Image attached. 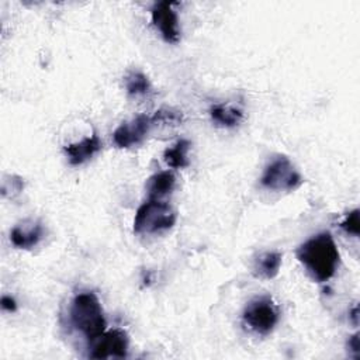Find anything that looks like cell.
Returning a JSON list of instances; mask_svg holds the SVG:
<instances>
[{
  "mask_svg": "<svg viewBox=\"0 0 360 360\" xmlns=\"http://www.w3.org/2000/svg\"><path fill=\"white\" fill-rule=\"evenodd\" d=\"M174 4L173 1H158L150 10L153 25L159 30L163 39L170 44H176L180 39L179 18L173 8Z\"/></svg>",
  "mask_w": 360,
  "mask_h": 360,
  "instance_id": "52a82bcc",
  "label": "cell"
},
{
  "mask_svg": "<svg viewBox=\"0 0 360 360\" xmlns=\"http://www.w3.org/2000/svg\"><path fill=\"white\" fill-rule=\"evenodd\" d=\"M176 186V177L172 172L165 170L155 173L146 181V191L150 200H160L170 194Z\"/></svg>",
  "mask_w": 360,
  "mask_h": 360,
  "instance_id": "8fae6325",
  "label": "cell"
},
{
  "mask_svg": "<svg viewBox=\"0 0 360 360\" xmlns=\"http://www.w3.org/2000/svg\"><path fill=\"white\" fill-rule=\"evenodd\" d=\"M359 309H357V307H354L353 308V311H352V318H353V322L357 325V318H359Z\"/></svg>",
  "mask_w": 360,
  "mask_h": 360,
  "instance_id": "44dd1931",
  "label": "cell"
},
{
  "mask_svg": "<svg viewBox=\"0 0 360 360\" xmlns=\"http://www.w3.org/2000/svg\"><path fill=\"white\" fill-rule=\"evenodd\" d=\"M125 89L129 96H145L150 90V82L142 72H131L125 77Z\"/></svg>",
  "mask_w": 360,
  "mask_h": 360,
  "instance_id": "9a60e30c",
  "label": "cell"
},
{
  "mask_svg": "<svg viewBox=\"0 0 360 360\" xmlns=\"http://www.w3.org/2000/svg\"><path fill=\"white\" fill-rule=\"evenodd\" d=\"M44 238V226L37 219H25L10 232L11 243L18 249H32Z\"/></svg>",
  "mask_w": 360,
  "mask_h": 360,
  "instance_id": "9c48e42d",
  "label": "cell"
},
{
  "mask_svg": "<svg viewBox=\"0 0 360 360\" xmlns=\"http://www.w3.org/2000/svg\"><path fill=\"white\" fill-rule=\"evenodd\" d=\"M281 266V255L278 252H264L255 259L253 274L259 278L271 280L274 278Z\"/></svg>",
  "mask_w": 360,
  "mask_h": 360,
  "instance_id": "7c38bea8",
  "label": "cell"
},
{
  "mask_svg": "<svg viewBox=\"0 0 360 360\" xmlns=\"http://www.w3.org/2000/svg\"><path fill=\"white\" fill-rule=\"evenodd\" d=\"M297 257L318 283H325L335 276L340 259L335 239L329 232H321L307 239L297 249Z\"/></svg>",
  "mask_w": 360,
  "mask_h": 360,
  "instance_id": "6da1fadb",
  "label": "cell"
},
{
  "mask_svg": "<svg viewBox=\"0 0 360 360\" xmlns=\"http://www.w3.org/2000/svg\"><path fill=\"white\" fill-rule=\"evenodd\" d=\"M69 318L72 326L90 342L105 332L107 321L103 307L98 297L91 291L79 292L73 297Z\"/></svg>",
  "mask_w": 360,
  "mask_h": 360,
  "instance_id": "7a4b0ae2",
  "label": "cell"
},
{
  "mask_svg": "<svg viewBox=\"0 0 360 360\" xmlns=\"http://www.w3.org/2000/svg\"><path fill=\"white\" fill-rule=\"evenodd\" d=\"M100 149H101V141L97 134L86 136L82 141L69 143L63 148V150L69 159V163L73 166L84 163L86 160L93 158Z\"/></svg>",
  "mask_w": 360,
  "mask_h": 360,
  "instance_id": "30bf717a",
  "label": "cell"
},
{
  "mask_svg": "<svg viewBox=\"0 0 360 360\" xmlns=\"http://www.w3.org/2000/svg\"><path fill=\"white\" fill-rule=\"evenodd\" d=\"M22 188H24V181L21 180V177H18V176H8V177H4V180H3L1 194L4 197L8 195V193H10V195L18 194Z\"/></svg>",
  "mask_w": 360,
  "mask_h": 360,
  "instance_id": "e0dca14e",
  "label": "cell"
},
{
  "mask_svg": "<svg viewBox=\"0 0 360 360\" xmlns=\"http://www.w3.org/2000/svg\"><path fill=\"white\" fill-rule=\"evenodd\" d=\"M156 124L153 115L139 114L131 121L122 122L112 134V141L118 148H131L141 143Z\"/></svg>",
  "mask_w": 360,
  "mask_h": 360,
  "instance_id": "8992f818",
  "label": "cell"
},
{
  "mask_svg": "<svg viewBox=\"0 0 360 360\" xmlns=\"http://www.w3.org/2000/svg\"><path fill=\"white\" fill-rule=\"evenodd\" d=\"M260 183L274 191H291L301 186L302 177L285 156H278L266 166Z\"/></svg>",
  "mask_w": 360,
  "mask_h": 360,
  "instance_id": "5b68a950",
  "label": "cell"
},
{
  "mask_svg": "<svg viewBox=\"0 0 360 360\" xmlns=\"http://www.w3.org/2000/svg\"><path fill=\"white\" fill-rule=\"evenodd\" d=\"M359 210L350 211L345 219L340 222V228L347 233L353 236H359L360 233V218H359Z\"/></svg>",
  "mask_w": 360,
  "mask_h": 360,
  "instance_id": "2e32d148",
  "label": "cell"
},
{
  "mask_svg": "<svg viewBox=\"0 0 360 360\" xmlns=\"http://www.w3.org/2000/svg\"><path fill=\"white\" fill-rule=\"evenodd\" d=\"M211 118L214 122L222 127H235L242 120V111L239 108L225 105V104H215L210 110Z\"/></svg>",
  "mask_w": 360,
  "mask_h": 360,
  "instance_id": "4fadbf2b",
  "label": "cell"
},
{
  "mask_svg": "<svg viewBox=\"0 0 360 360\" xmlns=\"http://www.w3.org/2000/svg\"><path fill=\"white\" fill-rule=\"evenodd\" d=\"M190 149V142L187 139L177 141L172 148H167L163 153L165 162L173 169H183L188 165L187 152Z\"/></svg>",
  "mask_w": 360,
  "mask_h": 360,
  "instance_id": "5bb4252c",
  "label": "cell"
},
{
  "mask_svg": "<svg viewBox=\"0 0 360 360\" xmlns=\"http://www.w3.org/2000/svg\"><path fill=\"white\" fill-rule=\"evenodd\" d=\"M242 319L255 333L267 335L278 322V308L270 297H257L245 307Z\"/></svg>",
  "mask_w": 360,
  "mask_h": 360,
  "instance_id": "277c9868",
  "label": "cell"
},
{
  "mask_svg": "<svg viewBox=\"0 0 360 360\" xmlns=\"http://www.w3.org/2000/svg\"><path fill=\"white\" fill-rule=\"evenodd\" d=\"M349 349L354 353V356L357 357L360 353V340H359V333H354L350 339H349Z\"/></svg>",
  "mask_w": 360,
  "mask_h": 360,
  "instance_id": "ffe728a7",
  "label": "cell"
},
{
  "mask_svg": "<svg viewBox=\"0 0 360 360\" xmlns=\"http://www.w3.org/2000/svg\"><path fill=\"white\" fill-rule=\"evenodd\" d=\"M174 224V210L167 202L149 198L136 210L134 218V232L138 235L158 233L170 229Z\"/></svg>",
  "mask_w": 360,
  "mask_h": 360,
  "instance_id": "3957f363",
  "label": "cell"
},
{
  "mask_svg": "<svg viewBox=\"0 0 360 360\" xmlns=\"http://www.w3.org/2000/svg\"><path fill=\"white\" fill-rule=\"evenodd\" d=\"M1 308L4 311H8V312H14L15 308H17V304H15V300L8 297V295H3L1 297Z\"/></svg>",
  "mask_w": 360,
  "mask_h": 360,
  "instance_id": "d6986e66",
  "label": "cell"
},
{
  "mask_svg": "<svg viewBox=\"0 0 360 360\" xmlns=\"http://www.w3.org/2000/svg\"><path fill=\"white\" fill-rule=\"evenodd\" d=\"M94 346L89 354L93 359H111L125 357L128 352V336L120 329L104 332L93 340Z\"/></svg>",
  "mask_w": 360,
  "mask_h": 360,
  "instance_id": "ba28073f",
  "label": "cell"
},
{
  "mask_svg": "<svg viewBox=\"0 0 360 360\" xmlns=\"http://www.w3.org/2000/svg\"><path fill=\"white\" fill-rule=\"evenodd\" d=\"M155 121L156 122H179L181 120V114L179 112H173V111H166V110H160V111H156L155 115H153Z\"/></svg>",
  "mask_w": 360,
  "mask_h": 360,
  "instance_id": "ac0fdd59",
  "label": "cell"
}]
</instances>
